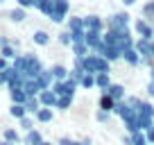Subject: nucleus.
I'll list each match as a JSON object with an SVG mask.
<instances>
[{"instance_id":"nucleus-1","label":"nucleus","mask_w":154,"mask_h":145,"mask_svg":"<svg viewBox=\"0 0 154 145\" xmlns=\"http://www.w3.org/2000/svg\"><path fill=\"white\" fill-rule=\"evenodd\" d=\"M68 9H70L68 0H54V7L48 14V18L52 20V23H63V20L68 18Z\"/></svg>"},{"instance_id":"nucleus-2","label":"nucleus","mask_w":154,"mask_h":145,"mask_svg":"<svg viewBox=\"0 0 154 145\" xmlns=\"http://www.w3.org/2000/svg\"><path fill=\"white\" fill-rule=\"evenodd\" d=\"M106 29H129V14L127 11H118L106 20Z\"/></svg>"},{"instance_id":"nucleus-3","label":"nucleus","mask_w":154,"mask_h":145,"mask_svg":"<svg viewBox=\"0 0 154 145\" xmlns=\"http://www.w3.org/2000/svg\"><path fill=\"white\" fill-rule=\"evenodd\" d=\"M134 29H136V34H138L140 39H147V41L154 39V27H152L145 18H138V20H136V23H134Z\"/></svg>"},{"instance_id":"nucleus-4","label":"nucleus","mask_w":154,"mask_h":145,"mask_svg":"<svg viewBox=\"0 0 154 145\" xmlns=\"http://www.w3.org/2000/svg\"><path fill=\"white\" fill-rule=\"evenodd\" d=\"M38 100H41V104L43 106H57V102H59V95L52 91V88H45V91H41L38 93Z\"/></svg>"},{"instance_id":"nucleus-5","label":"nucleus","mask_w":154,"mask_h":145,"mask_svg":"<svg viewBox=\"0 0 154 145\" xmlns=\"http://www.w3.org/2000/svg\"><path fill=\"white\" fill-rule=\"evenodd\" d=\"M84 27L86 29H97V32H104V20L100 16L91 14V16H84Z\"/></svg>"},{"instance_id":"nucleus-6","label":"nucleus","mask_w":154,"mask_h":145,"mask_svg":"<svg viewBox=\"0 0 154 145\" xmlns=\"http://www.w3.org/2000/svg\"><path fill=\"white\" fill-rule=\"evenodd\" d=\"M104 93H109V95L113 97L116 102H122V100H127V93H125V86H122V84H111V86L106 88Z\"/></svg>"},{"instance_id":"nucleus-7","label":"nucleus","mask_w":154,"mask_h":145,"mask_svg":"<svg viewBox=\"0 0 154 145\" xmlns=\"http://www.w3.org/2000/svg\"><path fill=\"white\" fill-rule=\"evenodd\" d=\"M9 97H11V104H25L29 95L25 93L23 86H18V88H9Z\"/></svg>"},{"instance_id":"nucleus-8","label":"nucleus","mask_w":154,"mask_h":145,"mask_svg":"<svg viewBox=\"0 0 154 145\" xmlns=\"http://www.w3.org/2000/svg\"><path fill=\"white\" fill-rule=\"evenodd\" d=\"M52 118H54L52 106H41V109L34 113V120L36 122H52Z\"/></svg>"},{"instance_id":"nucleus-9","label":"nucleus","mask_w":154,"mask_h":145,"mask_svg":"<svg viewBox=\"0 0 154 145\" xmlns=\"http://www.w3.org/2000/svg\"><path fill=\"white\" fill-rule=\"evenodd\" d=\"M97 104H100V109H102V111H116V106H118V102H116L113 100V97H111L109 95V93H102V95H100V102H97Z\"/></svg>"},{"instance_id":"nucleus-10","label":"nucleus","mask_w":154,"mask_h":145,"mask_svg":"<svg viewBox=\"0 0 154 145\" xmlns=\"http://www.w3.org/2000/svg\"><path fill=\"white\" fill-rule=\"evenodd\" d=\"M23 143L25 145H41V143H43V136H41L38 129H29V131H25Z\"/></svg>"},{"instance_id":"nucleus-11","label":"nucleus","mask_w":154,"mask_h":145,"mask_svg":"<svg viewBox=\"0 0 154 145\" xmlns=\"http://www.w3.org/2000/svg\"><path fill=\"white\" fill-rule=\"evenodd\" d=\"M122 59H125V61L129 63V66H138V63H143V57L138 54V50H136V48H129V50H125Z\"/></svg>"},{"instance_id":"nucleus-12","label":"nucleus","mask_w":154,"mask_h":145,"mask_svg":"<svg viewBox=\"0 0 154 145\" xmlns=\"http://www.w3.org/2000/svg\"><path fill=\"white\" fill-rule=\"evenodd\" d=\"M50 70H52V75H54V82H63V79L70 77V70H68L66 66H61V63H54Z\"/></svg>"},{"instance_id":"nucleus-13","label":"nucleus","mask_w":154,"mask_h":145,"mask_svg":"<svg viewBox=\"0 0 154 145\" xmlns=\"http://www.w3.org/2000/svg\"><path fill=\"white\" fill-rule=\"evenodd\" d=\"M109 86H111V77H109V72H97V75H95V88H100V91L104 93Z\"/></svg>"},{"instance_id":"nucleus-14","label":"nucleus","mask_w":154,"mask_h":145,"mask_svg":"<svg viewBox=\"0 0 154 145\" xmlns=\"http://www.w3.org/2000/svg\"><path fill=\"white\" fill-rule=\"evenodd\" d=\"M0 57H5V59H16L18 57V54H16V48L5 39H2V45H0Z\"/></svg>"},{"instance_id":"nucleus-15","label":"nucleus","mask_w":154,"mask_h":145,"mask_svg":"<svg viewBox=\"0 0 154 145\" xmlns=\"http://www.w3.org/2000/svg\"><path fill=\"white\" fill-rule=\"evenodd\" d=\"M9 116L16 118V120H20V118L29 116V111H27V106H25V104H11L9 106Z\"/></svg>"},{"instance_id":"nucleus-16","label":"nucleus","mask_w":154,"mask_h":145,"mask_svg":"<svg viewBox=\"0 0 154 145\" xmlns=\"http://www.w3.org/2000/svg\"><path fill=\"white\" fill-rule=\"evenodd\" d=\"M25 18H27V9H23V7H14V9L9 11V20L11 23H23Z\"/></svg>"},{"instance_id":"nucleus-17","label":"nucleus","mask_w":154,"mask_h":145,"mask_svg":"<svg viewBox=\"0 0 154 145\" xmlns=\"http://www.w3.org/2000/svg\"><path fill=\"white\" fill-rule=\"evenodd\" d=\"M70 48H72V52H75V57H77V59L86 57V54L91 52V48H88V45H86V41H79V43H72Z\"/></svg>"},{"instance_id":"nucleus-18","label":"nucleus","mask_w":154,"mask_h":145,"mask_svg":"<svg viewBox=\"0 0 154 145\" xmlns=\"http://www.w3.org/2000/svg\"><path fill=\"white\" fill-rule=\"evenodd\" d=\"M79 88H95V75L93 72H84L79 79Z\"/></svg>"},{"instance_id":"nucleus-19","label":"nucleus","mask_w":154,"mask_h":145,"mask_svg":"<svg viewBox=\"0 0 154 145\" xmlns=\"http://www.w3.org/2000/svg\"><path fill=\"white\" fill-rule=\"evenodd\" d=\"M25 106H27V111H29V113H36L43 104H41L38 95H29V97H27V102H25Z\"/></svg>"},{"instance_id":"nucleus-20","label":"nucleus","mask_w":154,"mask_h":145,"mask_svg":"<svg viewBox=\"0 0 154 145\" xmlns=\"http://www.w3.org/2000/svg\"><path fill=\"white\" fill-rule=\"evenodd\" d=\"M2 138H5L7 143H11V145H16V143H20V140H23L16 129H5V131H2Z\"/></svg>"},{"instance_id":"nucleus-21","label":"nucleus","mask_w":154,"mask_h":145,"mask_svg":"<svg viewBox=\"0 0 154 145\" xmlns=\"http://www.w3.org/2000/svg\"><path fill=\"white\" fill-rule=\"evenodd\" d=\"M68 29H70V32L86 29V27H84V18H79V16H70V18H68Z\"/></svg>"},{"instance_id":"nucleus-22","label":"nucleus","mask_w":154,"mask_h":145,"mask_svg":"<svg viewBox=\"0 0 154 145\" xmlns=\"http://www.w3.org/2000/svg\"><path fill=\"white\" fill-rule=\"evenodd\" d=\"M52 7H54V0H36V9L41 11V14H45V16L52 11Z\"/></svg>"},{"instance_id":"nucleus-23","label":"nucleus","mask_w":154,"mask_h":145,"mask_svg":"<svg viewBox=\"0 0 154 145\" xmlns=\"http://www.w3.org/2000/svg\"><path fill=\"white\" fill-rule=\"evenodd\" d=\"M32 39H34V43H36V45H48L50 43V34L43 32V29H38V32H34Z\"/></svg>"},{"instance_id":"nucleus-24","label":"nucleus","mask_w":154,"mask_h":145,"mask_svg":"<svg viewBox=\"0 0 154 145\" xmlns=\"http://www.w3.org/2000/svg\"><path fill=\"white\" fill-rule=\"evenodd\" d=\"M129 136H131V145H149L145 131H136V134H129Z\"/></svg>"},{"instance_id":"nucleus-25","label":"nucleus","mask_w":154,"mask_h":145,"mask_svg":"<svg viewBox=\"0 0 154 145\" xmlns=\"http://www.w3.org/2000/svg\"><path fill=\"white\" fill-rule=\"evenodd\" d=\"M70 104H72V97H68V95H61L54 109H59V111H68V106H70Z\"/></svg>"},{"instance_id":"nucleus-26","label":"nucleus","mask_w":154,"mask_h":145,"mask_svg":"<svg viewBox=\"0 0 154 145\" xmlns=\"http://www.w3.org/2000/svg\"><path fill=\"white\" fill-rule=\"evenodd\" d=\"M18 125H20V129H23V131H29V129H34V120H32L29 116L20 118V120H18Z\"/></svg>"},{"instance_id":"nucleus-27","label":"nucleus","mask_w":154,"mask_h":145,"mask_svg":"<svg viewBox=\"0 0 154 145\" xmlns=\"http://www.w3.org/2000/svg\"><path fill=\"white\" fill-rule=\"evenodd\" d=\"M59 43H61V45H72V34H70V29H66V32L59 34Z\"/></svg>"},{"instance_id":"nucleus-28","label":"nucleus","mask_w":154,"mask_h":145,"mask_svg":"<svg viewBox=\"0 0 154 145\" xmlns=\"http://www.w3.org/2000/svg\"><path fill=\"white\" fill-rule=\"evenodd\" d=\"M109 118H111V113H109V111H102V109L95 113V120H97V122H109Z\"/></svg>"},{"instance_id":"nucleus-29","label":"nucleus","mask_w":154,"mask_h":145,"mask_svg":"<svg viewBox=\"0 0 154 145\" xmlns=\"http://www.w3.org/2000/svg\"><path fill=\"white\" fill-rule=\"evenodd\" d=\"M16 5L23 9H29V7H36V0H16Z\"/></svg>"},{"instance_id":"nucleus-30","label":"nucleus","mask_w":154,"mask_h":145,"mask_svg":"<svg viewBox=\"0 0 154 145\" xmlns=\"http://www.w3.org/2000/svg\"><path fill=\"white\" fill-rule=\"evenodd\" d=\"M145 136H147V140H149V145H154V125L149 127V129H145Z\"/></svg>"},{"instance_id":"nucleus-31","label":"nucleus","mask_w":154,"mask_h":145,"mask_svg":"<svg viewBox=\"0 0 154 145\" xmlns=\"http://www.w3.org/2000/svg\"><path fill=\"white\" fill-rule=\"evenodd\" d=\"M57 145H72V138H68V136H61V138L57 140Z\"/></svg>"},{"instance_id":"nucleus-32","label":"nucleus","mask_w":154,"mask_h":145,"mask_svg":"<svg viewBox=\"0 0 154 145\" xmlns=\"http://www.w3.org/2000/svg\"><path fill=\"white\" fill-rule=\"evenodd\" d=\"M147 95L154 97V79H149V84H147Z\"/></svg>"},{"instance_id":"nucleus-33","label":"nucleus","mask_w":154,"mask_h":145,"mask_svg":"<svg viewBox=\"0 0 154 145\" xmlns=\"http://www.w3.org/2000/svg\"><path fill=\"white\" fill-rule=\"evenodd\" d=\"M72 145H91V140H72Z\"/></svg>"},{"instance_id":"nucleus-34","label":"nucleus","mask_w":154,"mask_h":145,"mask_svg":"<svg viewBox=\"0 0 154 145\" xmlns=\"http://www.w3.org/2000/svg\"><path fill=\"white\" fill-rule=\"evenodd\" d=\"M134 2H136V0H122V5H125V7H131Z\"/></svg>"},{"instance_id":"nucleus-35","label":"nucleus","mask_w":154,"mask_h":145,"mask_svg":"<svg viewBox=\"0 0 154 145\" xmlns=\"http://www.w3.org/2000/svg\"><path fill=\"white\" fill-rule=\"evenodd\" d=\"M149 79H154V66H149Z\"/></svg>"},{"instance_id":"nucleus-36","label":"nucleus","mask_w":154,"mask_h":145,"mask_svg":"<svg viewBox=\"0 0 154 145\" xmlns=\"http://www.w3.org/2000/svg\"><path fill=\"white\" fill-rule=\"evenodd\" d=\"M0 145H11V143H7V140H5V138H2V140H0Z\"/></svg>"},{"instance_id":"nucleus-37","label":"nucleus","mask_w":154,"mask_h":145,"mask_svg":"<svg viewBox=\"0 0 154 145\" xmlns=\"http://www.w3.org/2000/svg\"><path fill=\"white\" fill-rule=\"evenodd\" d=\"M152 59H154V39H152Z\"/></svg>"},{"instance_id":"nucleus-38","label":"nucleus","mask_w":154,"mask_h":145,"mask_svg":"<svg viewBox=\"0 0 154 145\" xmlns=\"http://www.w3.org/2000/svg\"><path fill=\"white\" fill-rule=\"evenodd\" d=\"M41 145H52V143H48V140H43V143H41ZM54 145H57V143H54Z\"/></svg>"},{"instance_id":"nucleus-39","label":"nucleus","mask_w":154,"mask_h":145,"mask_svg":"<svg viewBox=\"0 0 154 145\" xmlns=\"http://www.w3.org/2000/svg\"><path fill=\"white\" fill-rule=\"evenodd\" d=\"M0 45H2V39H0Z\"/></svg>"},{"instance_id":"nucleus-40","label":"nucleus","mask_w":154,"mask_h":145,"mask_svg":"<svg viewBox=\"0 0 154 145\" xmlns=\"http://www.w3.org/2000/svg\"><path fill=\"white\" fill-rule=\"evenodd\" d=\"M0 2H2V0H0Z\"/></svg>"}]
</instances>
